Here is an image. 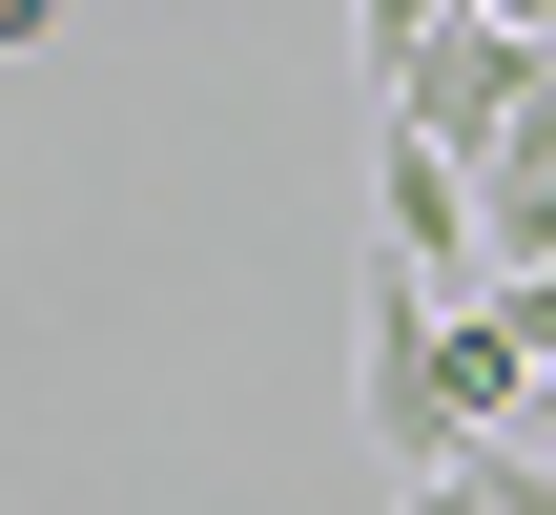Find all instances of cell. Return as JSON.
Returning <instances> with one entry per match:
<instances>
[{"label":"cell","mask_w":556,"mask_h":515,"mask_svg":"<svg viewBox=\"0 0 556 515\" xmlns=\"http://www.w3.org/2000/svg\"><path fill=\"white\" fill-rule=\"evenodd\" d=\"M371 248H413L433 289H495V227H475V165H454V145H413V124H371Z\"/></svg>","instance_id":"obj_1"},{"label":"cell","mask_w":556,"mask_h":515,"mask_svg":"<svg viewBox=\"0 0 556 515\" xmlns=\"http://www.w3.org/2000/svg\"><path fill=\"white\" fill-rule=\"evenodd\" d=\"M475 227H495V289H516V268H556V124L475 165Z\"/></svg>","instance_id":"obj_2"},{"label":"cell","mask_w":556,"mask_h":515,"mask_svg":"<svg viewBox=\"0 0 556 515\" xmlns=\"http://www.w3.org/2000/svg\"><path fill=\"white\" fill-rule=\"evenodd\" d=\"M433 21H454V0H351V62H371V103H392V83L433 62Z\"/></svg>","instance_id":"obj_3"},{"label":"cell","mask_w":556,"mask_h":515,"mask_svg":"<svg viewBox=\"0 0 556 515\" xmlns=\"http://www.w3.org/2000/svg\"><path fill=\"white\" fill-rule=\"evenodd\" d=\"M392 515H495V495H475V454H454V475H413V495H392Z\"/></svg>","instance_id":"obj_4"},{"label":"cell","mask_w":556,"mask_h":515,"mask_svg":"<svg viewBox=\"0 0 556 515\" xmlns=\"http://www.w3.org/2000/svg\"><path fill=\"white\" fill-rule=\"evenodd\" d=\"M41 41H62V0H0V62H41Z\"/></svg>","instance_id":"obj_5"},{"label":"cell","mask_w":556,"mask_h":515,"mask_svg":"<svg viewBox=\"0 0 556 515\" xmlns=\"http://www.w3.org/2000/svg\"><path fill=\"white\" fill-rule=\"evenodd\" d=\"M536 454H556V392H536Z\"/></svg>","instance_id":"obj_6"}]
</instances>
